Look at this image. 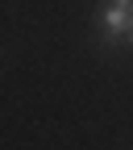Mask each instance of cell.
I'll use <instances>...</instances> for the list:
<instances>
[{
    "mask_svg": "<svg viewBox=\"0 0 133 150\" xmlns=\"http://www.w3.org/2000/svg\"><path fill=\"white\" fill-rule=\"evenodd\" d=\"M100 17H104V38L117 42V38H125L133 29V0H104Z\"/></svg>",
    "mask_w": 133,
    "mask_h": 150,
    "instance_id": "1",
    "label": "cell"
},
{
    "mask_svg": "<svg viewBox=\"0 0 133 150\" xmlns=\"http://www.w3.org/2000/svg\"><path fill=\"white\" fill-rule=\"evenodd\" d=\"M129 42H133V29H129Z\"/></svg>",
    "mask_w": 133,
    "mask_h": 150,
    "instance_id": "2",
    "label": "cell"
}]
</instances>
